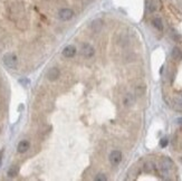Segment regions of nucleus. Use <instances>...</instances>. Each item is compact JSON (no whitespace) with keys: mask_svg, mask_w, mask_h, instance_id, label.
I'll list each match as a JSON object with an SVG mask.
<instances>
[{"mask_svg":"<svg viewBox=\"0 0 182 181\" xmlns=\"http://www.w3.org/2000/svg\"><path fill=\"white\" fill-rule=\"evenodd\" d=\"M172 167H173V162L169 158H163L162 161H161V163H160V170L162 171L163 176H168L169 171L172 169Z\"/></svg>","mask_w":182,"mask_h":181,"instance_id":"obj_2","label":"nucleus"},{"mask_svg":"<svg viewBox=\"0 0 182 181\" xmlns=\"http://www.w3.org/2000/svg\"><path fill=\"white\" fill-rule=\"evenodd\" d=\"M162 8V2L161 0H150L149 5H148V9L150 12H155Z\"/></svg>","mask_w":182,"mask_h":181,"instance_id":"obj_6","label":"nucleus"},{"mask_svg":"<svg viewBox=\"0 0 182 181\" xmlns=\"http://www.w3.org/2000/svg\"><path fill=\"white\" fill-rule=\"evenodd\" d=\"M95 180L96 181H106L107 180V178H106V176H105L104 173H98V174L95 177Z\"/></svg>","mask_w":182,"mask_h":181,"instance_id":"obj_17","label":"nucleus"},{"mask_svg":"<svg viewBox=\"0 0 182 181\" xmlns=\"http://www.w3.org/2000/svg\"><path fill=\"white\" fill-rule=\"evenodd\" d=\"M92 27V30L94 32V33H100L101 29L103 28V20L102 19H95L91 25Z\"/></svg>","mask_w":182,"mask_h":181,"instance_id":"obj_11","label":"nucleus"},{"mask_svg":"<svg viewBox=\"0 0 182 181\" xmlns=\"http://www.w3.org/2000/svg\"><path fill=\"white\" fill-rule=\"evenodd\" d=\"M58 77H59V70L58 68L53 67V68H50V70H48V73H47V78L49 79V81H56Z\"/></svg>","mask_w":182,"mask_h":181,"instance_id":"obj_10","label":"nucleus"},{"mask_svg":"<svg viewBox=\"0 0 182 181\" xmlns=\"http://www.w3.org/2000/svg\"><path fill=\"white\" fill-rule=\"evenodd\" d=\"M134 102H135V96L133 95V94L131 93H128L125 96H124L123 98V104L125 105L126 107H130L132 106L133 104H134Z\"/></svg>","mask_w":182,"mask_h":181,"instance_id":"obj_9","label":"nucleus"},{"mask_svg":"<svg viewBox=\"0 0 182 181\" xmlns=\"http://www.w3.org/2000/svg\"><path fill=\"white\" fill-rule=\"evenodd\" d=\"M172 58L175 60H181L182 59V49L180 47H174L172 49Z\"/></svg>","mask_w":182,"mask_h":181,"instance_id":"obj_12","label":"nucleus"},{"mask_svg":"<svg viewBox=\"0 0 182 181\" xmlns=\"http://www.w3.org/2000/svg\"><path fill=\"white\" fill-rule=\"evenodd\" d=\"M145 92V86L144 85H139L136 88H135V94L137 96H142Z\"/></svg>","mask_w":182,"mask_h":181,"instance_id":"obj_15","label":"nucleus"},{"mask_svg":"<svg viewBox=\"0 0 182 181\" xmlns=\"http://www.w3.org/2000/svg\"><path fill=\"white\" fill-rule=\"evenodd\" d=\"M168 143H169V140H168V139H165V138L160 141V145H161L162 148H165V147L168 145Z\"/></svg>","mask_w":182,"mask_h":181,"instance_id":"obj_18","label":"nucleus"},{"mask_svg":"<svg viewBox=\"0 0 182 181\" xmlns=\"http://www.w3.org/2000/svg\"><path fill=\"white\" fill-rule=\"evenodd\" d=\"M4 63H5V65L8 68L15 70L18 65V58H17V56L15 55L14 53H7L4 56Z\"/></svg>","mask_w":182,"mask_h":181,"instance_id":"obj_1","label":"nucleus"},{"mask_svg":"<svg viewBox=\"0 0 182 181\" xmlns=\"http://www.w3.org/2000/svg\"><path fill=\"white\" fill-rule=\"evenodd\" d=\"M82 54L83 56H85L86 58H92L94 54H95V49H94V47L90 45V44H83L82 45Z\"/></svg>","mask_w":182,"mask_h":181,"instance_id":"obj_4","label":"nucleus"},{"mask_svg":"<svg viewBox=\"0 0 182 181\" xmlns=\"http://www.w3.org/2000/svg\"><path fill=\"white\" fill-rule=\"evenodd\" d=\"M121 161H122V152L118 151V150L112 151L111 154H109V162H111V164L116 167L121 163Z\"/></svg>","mask_w":182,"mask_h":181,"instance_id":"obj_3","label":"nucleus"},{"mask_svg":"<svg viewBox=\"0 0 182 181\" xmlns=\"http://www.w3.org/2000/svg\"><path fill=\"white\" fill-rule=\"evenodd\" d=\"M1 157H2V152H0V166H1Z\"/></svg>","mask_w":182,"mask_h":181,"instance_id":"obj_21","label":"nucleus"},{"mask_svg":"<svg viewBox=\"0 0 182 181\" xmlns=\"http://www.w3.org/2000/svg\"><path fill=\"white\" fill-rule=\"evenodd\" d=\"M152 23H153V26H154L159 32H162V30H163V23H162L161 18H154L152 20Z\"/></svg>","mask_w":182,"mask_h":181,"instance_id":"obj_13","label":"nucleus"},{"mask_svg":"<svg viewBox=\"0 0 182 181\" xmlns=\"http://www.w3.org/2000/svg\"><path fill=\"white\" fill-rule=\"evenodd\" d=\"M177 102L179 103V104H182V94H181V95H180V96H178Z\"/></svg>","mask_w":182,"mask_h":181,"instance_id":"obj_19","label":"nucleus"},{"mask_svg":"<svg viewBox=\"0 0 182 181\" xmlns=\"http://www.w3.org/2000/svg\"><path fill=\"white\" fill-rule=\"evenodd\" d=\"M76 54V47L73 46V45H68V46H66L64 48V51H63V55L66 57V58H72L74 57Z\"/></svg>","mask_w":182,"mask_h":181,"instance_id":"obj_7","label":"nucleus"},{"mask_svg":"<svg viewBox=\"0 0 182 181\" xmlns=\"http://www.w3.org/2000/svg\"><path fill=\"white\" fill-rule=\"evenodd\" d=\"M30 148V143L28 142L27 140H23V141H20L18 143V147H17V151H18L19 153H25V152H27L28 150Z\"/></svg>","mask_w":182,"mask_h":181,"instance_id":"obj_8","label":"nucleus"},{"mask_svg":"<svg viewBox=\"0 0 182 181\" xmlns=\"http://www.w3.org/2000/svg\"><path fill=\"white\" fill-rule=\"evenodd\" d=\"M17 173H18V167H16V166H12L8 170V176L9 177H16Z\"/></svg>","mask_w":182,"mask_h":181,"instance_id":"obj_16","label":"nucleus"},{"mask_svg":"<svg viewBox=\"0 0 182 181\" xmlns=\"http://www.w3.org/2000/svg\"><path fill=\"white\" fill-rule=\"evenodd\" d=\"M154 169H155V167L152 162H146L145 164H144V167H143V170H144L146 173H150V172H152Z\"/></svg>","mask_w":182,"mask_h":181,"instance_id":"obj_14","label":"nucleus"},{"mask_svg":"<svg viewBox=\"0 0 182 181\" xmlns=\"http://www.w3.org/2000/svg\"><path fill=\"white\" fill-rule=\"evenodd\" d=\"M178 123H180V124H182V117H180V119H178Z\"/></svg>","mask_w":182,"mask_h":181,"instance_id":"obj_20","label":"nucleus"},{"mask_svg":"<svg viewBox=\"0 0 182 181\" xmlns=\"http://www.w3.org/2000/svg\"><path fill=\"white\" fill-rule=\"evenodd\" d=\"M73 16H74V11L72 9H69V8H65V9L59 10L58 17L62 20H64V21L70 20V19L73 18Z\"/></svg>","mask_w":182,"mask_h":181,"instance_id":"obj_5","label":"nucleus"}]
</instances>
